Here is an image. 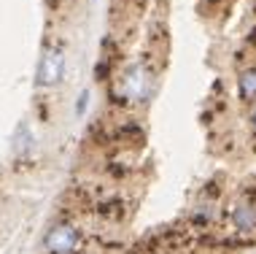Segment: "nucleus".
Listing matches in <instances>:
<instances>
[{"label":"nucleus","instance_id":"obj_4","mask_svg":"<svg viewBox=\"0 0 256 254\" xmlns=\"http://www.w3.org/2000/svg\"><path fill=\"white\" fill-rule=\"evenodd\" d=\"M238 95L246 103H256V65H248L238 73Z\"/></svg>","mask_w":256,"mask_h":254},{"label":"nucleus","instance_id":"obj_6","mask_svg":"<svg viewBox=\"0 0 256 254\" xmlns=\"http://www.w3.org/2000/svg\"><path fill=\"white\" fill-rule=\"evenodd\" d=\"M84 108H86V95H84V98H81V100H78V106H76V111H78V114H81V111H84Z\"/></svg>","mask_w":256,"mask_h":254},{"label":"nucleus","instance_id":"obj_2","mask_svg":"<svg viewBox=\"0 0 256 254\" xmlns=\"http://www.w3.org/2000/svg\"><path fill=\"white\" fill-rule=\"evenodd\" d=\"M230 224L238 235H254L256 232V195L246 192L230 205Z\"/></svg>","mask_w":256,"mask_h":254},{"label":"nucleus","instance_id":"obj_3","mask_svg":"<svg viewBox=\"0 0 256 254\" xmlns=\"http://www.w3.org/2000/svg\"><path fill=\"white\" fill-rule=\"evenodd\" d=\"M60 71H62V54L57 49H49L44 52L40 57V65H38V84L49 87L60 79Z\"/></svg>","mask_w":256,"mask_h":254},{"label":"nucleus","instance_id":"obj_5","mask_svg":"<svg viewBox=\"0 0 256 254\" xmlns=\"http://www.w3.org/2000/svg\"><path fill=\"white\" fill-rule=\"evenodd\" d=\"M251 133H254V138H256V106H254V111H251Z\"/></svg>","mask_w":256,"mask_h":254},{"label":"nucleus","instance_id":"obj_1","mask_svg":"<svg viewBox=\"0 0 256 254\" xmlns=\"http://www.w3.org/2000/svg\"><path fill=\"white\" fill-rule=\"evenodd\" d=\"M44 251L46 254H86L84 235H81V230L73 222H57L46 230Z\"/></svg>","mask_w":256,"mask_h":254}]
</instances>
